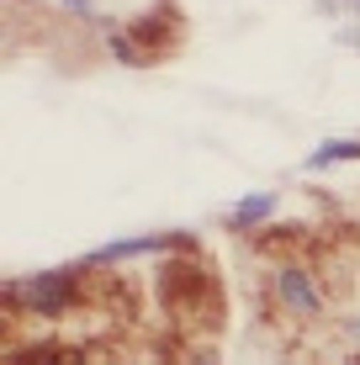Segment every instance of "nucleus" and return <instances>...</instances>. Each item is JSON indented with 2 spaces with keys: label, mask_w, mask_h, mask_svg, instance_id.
Segmentation results:
<instances>
[{
  "label": "nucleus",
  "mask_w": 360,
  "mask_h": 365,
  "mask_svg": "<svg viewBox=\"0 0 360 365\" xmlns=\"http://www.w3.org/2000/svg\"><path fill=\"white\" fill-rule=\"evenodd\" d=\"M270 292L276 302L292 312V318H318V307H324V292H318V275L307 265H297V259H281L276 275H270Z\"/></svg>",
  "instance_id": "1"
},
{
  "label": "nucleus",
  "mask_w": 360,
  "mask_h": 365,
  "mask_svg": "<svg viewBox=\"0 0 360 365\" xmlns=\"http://www.w3.org/2000/svg\"><path fill=\"white\" fill-rule=\"evenodd\" d=\"M270 207H276V201H270V196H250V201H244V207H239V222H259V217H265Z\"/></svg>",
  "instance_id": "2"
}]
</instances>
